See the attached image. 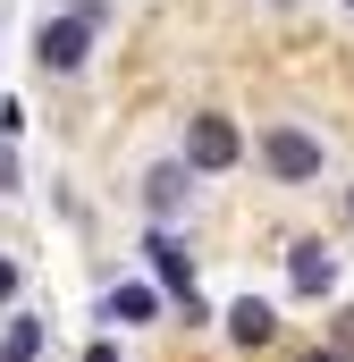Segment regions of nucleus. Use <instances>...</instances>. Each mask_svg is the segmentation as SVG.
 Here are the masks:
<instances>
[{
    "instance_id": "nucleus-1",
    "label": "nucleus",
    "mask_w": 354,
    "mask_h": 362,
    "mask_svg": "<svg viewBox=\"0 0 354 362\" xmlns=\"http://www.w3.org/2000/svg\"><path fill=\"white\" fill-rule=\"evenodd\" d=\"M262 169L278 185H312L321 169H329V144H321L312 127H295V118H270L262 127Z\"/></svg>"
},
{
    "instance_id": "nucleus-2",
    "label": "nucleus",
    "mask_w": 354,
    "mask_h": 362,
    "mask_svg": "<svg viewBox=\"0 0 354 362\" xmlns=\"http://www.w3.org/2000/svg\"><path fill=\"white\" fill-rule=\"evenodd\" d=\"M185 177H219V169H236L245 160V135H236V118H219V110H194L185 118Z\"/></svg>"
},
{
    "instance_id": "nucleus-3",
    "label": "nucleus",
    "mask_w": 354,
    "mask_h": 362,
    "mask_svg": "<svg viewBox=\"0 0 354 362\" xmlns=\"http://www.w3.org/2000/svg\"><path fill=\"white\" fill-rule=\"evenodd\" d=\"M34 59H42V76H85V59H93V25L85 17H42L34 25Z\"/></svg>"
},
{
    "instance_id": "nucleus-4",
    "label": "nucleus",
    "mask_w": 354,
    "mask_h": 362,
    "mask_svg": "<svg viewBox=\"0 0 354 362\" xmlns=\"http://www.w3.org/2000/svg\"><path fill=\"white\" fill-rule=\"evenodd\" d=\"M185 202H194V177H185V160H152V169H144V211H152V228H169Z\"/></svg>"
},
{
    "instance_id": "nucleus-5",
    "label": "nucleus",
    "mask_w": 354,
    "mask_h": 362,
    "mask_svg": "<svg viewBox=\"0 0 354 362\" xmlns=\"http://www.w3.org/2000/svg\"><path fill=\"white\" fill-rule=\"evenodd\" d=\"M144 253H152V278L169 286L177 303H194V253H185V236H177V228H152Z\"/></svg>"
},
{
    "instance_id": "nucleus-6",
    "label": "nucleus",
    "mask_w": 354,
    "mask_h": 362,
    "mask_svg": "<svg viewBox=\"0 0 354 362\" xmlns=\"http://www.w3.org/2000/svg\"><path fill=\"white\" fill-rule=\"evenodd\" d=\"M287 286H295V295H329V286H338V253H329L321 236L287 245Z\"/></svg>"
},
{
    "instance_id": "nucleus-7",
    "label": "nucleus",
    "mask_w": 354,
    "mask_h": 362,
    "mask_svg": "<svg viewBox=\"0 0 354 362\" xmlns=\"http://www.w3.org/2000/svg\"><path fill=\"white\" fill-rule=\"evenodd\" d=\"M228 337H236V346H270V337H278V312H270L262 295H236V303H228Z\"/></svg>"
},
{
    "instance_id": "nucleus-8",
    "label": "nucleus",
    "mask_w": 354,
    "mask_h": 362,
    "mask_svg": "<svg viewBox=\"0 0 354 362\" xmlns=\"http://www.w3.org/2000/svg\"><path fill=\"white\" fill-rule=\"evenodd\" d=\"M0 362H42V320H34V312H8V329H0Z\"/></svg>"
},
{
    "instance_id": "nucleus-9",
    "label": "nucleus",
    "mask_w": 354,
    "mask_h": 362,
    "mask_svg": "<svg viewBox=\"0 0 354 362\" xmlns=\"http://www.w3.org/2000/svg\"><path fill=\"white\" fill-rule=\"evenodd\" d=\"M152 312H161V286H144V278L110 286V320H152Z\"/></svg>"
},
{
    "instance_id": "nucleus-10",
    "label": "nucleus",
    "mask_w": 354,
    "mask_h": 362,
    "mask_svg": "<svg viewBox=\"0 0 354 362\" xmlns=\"http://www.w3.org/2000/svg\"><path fill=\"white\" fill-rule=\"evenodd\" d=\"M329 354L354 362V303H338V320H329Z\"/></svg>"
},
{
    "instance_id": "nucleus-11",
    "label": "nucleus",
    "mask_w": 354,
    "mask_h": 362,
    "mask_svg": "<svg viewBox=\"0 0 354 362\" xmlns=\"http://www.w3.org/2000/svg\"><path fill=\"white\" fill-rule=\"evenodd\" d=\"M0 303H17V262L0 253Z\"/></svg>"
},
{
    "instance_id": "nucleus-12",
    "label": "nucleus",
    "mask_w": 354,
    "mask_h": 362,
    "mask_svg": "<svg viewBox=\"0 0 354 362\" xmlns=\"http://www.w3.org/2000/svg\"><path fill=\"white\" fill-rule=\"evenodd\" d=\"M85 362H127V354H118V346H110V337H101V346H85Z\"/></svg>"
},
{
    "instance_id": "nucleus-13",
    "label": "nucleus",
    "mask_w": 354,
    "mask_h": 362,
    "mask_svg": "<svg viewBox=\"0 0 354 362\" xmlns=\"http://www.w3.org/2000/svg\"><path fill=\"white\" fill-rule=\"evenodd\" d=\"M304 362H338V354H329V346H312V354H304Z\"/></svg>"
},
{
    "instance_id": "nucleus-14",
    "label": "nucleus",
    "mask_w": 354,
    "mask_h": 362,
    "mask_svg": "<svg viewBox=\"0 0 354 362\" xmlns=\"http://www.w3.org/2000/svg\"><path fill=\"white\" fill-rule=\"evenodd\" d=\"M346 219H354V185H346Z\"/></svg>"
},
{
    "instance_id": "nucleus-15",
    "label": "nucleus",
    "mask_w": 354,
    "mask_h": 362,
    "mask_svg": "<svg viewBox=\"0 0 354 362\" xmlns=\"http://www.w3.org/2000/svg\"><path fill=\"white\" fill-rule=\"evenodd\" d=\"M278 8H287V0H278Z\"/></svg>"
},
{
    "instance_id": "nucleus-16",
    "label": "nucleus",
    "mask_w": 354,
    "mask_h": 362,
    "mask_svg": "<svg viewBox=\"0 0 354 362\" xmlns=\"http://www.w3.org/2000/svg\"><path fill=\"white\" fill-rule=\"evenodd\" d=\"M346 8H354V0H346Z\"/></svg>"
}]
</instances>
